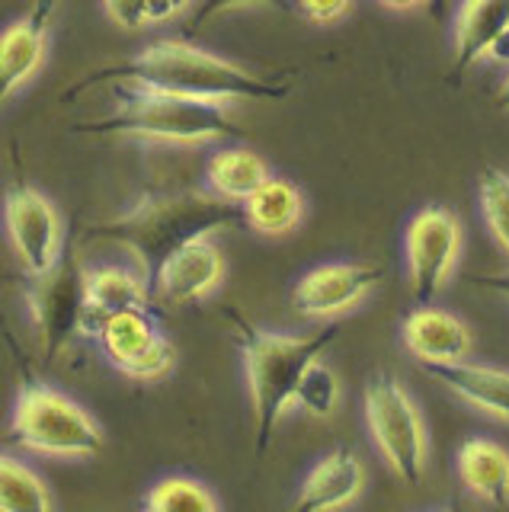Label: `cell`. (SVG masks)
<instances>
[{
	"instance_id": "24",
	"label": "cell",
	"mask_w": 509,
	"mask_h": 512,
	"mask_svg": "<svg viewBox=\"0 0 509 512\" xmlns=\"http://www.w3.org/2000/svg\"><path fill=\"white\" fill-rule=\"evenodd\" d=\"M481 212L490 237L509 256V173L487 167L481 173Z\"/></svg>"
},
{
	"instance_id": "23",
	"label": "cell",
	"mask_w": 509,
	"mask_h": 512,
	"mask_svg": "<svg viewBox=\"0 0 509 512\" xmlns=\"http://www.w3.org/2000/svg\"><path fill=\"white\" fill-rule=\"evenodd\" d=\"M145 509L151 512H215L218 496L193 477H167L154 484L145 496Z\"/></svg>"
},
{
	"instance_id": "29",
	"label": "cell",
	"mask_w": 509,
	"mask_h": 512,
	"mask_svg": "<svg viewBox=\"0 0 509 512\" xmlns=\"http://www.w3.org/2000/svg\"><path fill=\"white\" fill-rule=\"evenodd\" d=\"M193 0H148L151 7V23H167L173 16H180Z\"/></svg>"
},
{
	"instance_id": "34",
	"label": "cell",
	"mask_w": 509,
	"mask_h": 512,
	"mask_svg": "<svg viewBox=\"0 0 509 512\" xmlns=\"http://www.w3.org/2000/svg\"><path fill=\"white\" fill-rule=\"evenodd\" d=\"M429 13H433L436 20H439V16L445 13V0H429Z\"/></svg>"
},
{
	"instance_id": "11",
	"label": "cell",
	"mask_w": 509,
	"mask_h": 512,
	"mask_svg": "<svg viewBox=\"0 0 509 512\" xmlns=\"http://www.w3.org/2000/svg\"><path fill=\"white\" fill-rule=\"evenodd\" d=\"M385 269L375 263H324L301 276L292 288V308L301 317L330 320L362 304L381 282Z\"/></svg>"
},
{
	"instance_id": "8",
	"label": "cell",
	"mask_w": 509,
	"mask_h": 512,
	"mask_svg": "<svg viewBox=\"0 0 509 512\" xmlns=\"http://www.w3.org/2000/svg\"><path fill=\"white\" fill-rule=\"evenodd\" d=\"M407 276L417 304H433L452 279L461 253V221L442 205L420 208L404 234Z\"/></svg>"
},
{
	"instance_id": "7",
	"label": "cell",
	"mask_w": 509,
	"mask_h": 512,
	"mask_svg": "<svg viewBox=\"0 0 509 512\" xmlns=\"http://www.w3.org/2000/svg\"><path fill=\"white\" fill-rule=\"evenodd\" d=\"M26 308L45 359H55L77 336H87V269L77 260L74 247L61 253V260L49 272L33 276V282L26 285Z\"/></svg>"
},
{
	"instance_id": "12",
	"label": "cell",
	"mask_w": 509,
	"mask_h": 512,
	"mask_svg": "<svg viewBox=\"0 0 509 512\" xmlns=\"http://www.w3.org/2000/svg\"><path fill=\"white\" fill-rule=\"evenodd\" d=\"M221 279H225V256L212 244V237H199L167 256L154 276V292L167 304H193L212 295Z\"/></svg>"
},
{
	"instance_id": "9",
	"label": "cell",
	"mask_w": 509,
	"mask_h": 512,
	"mask_svg": "<svg viewBox=\"0 0 509 512\" xmlns=\"http://www.w3.org/2000/svg\"><path fill=\"white\" fill-rule=\"evenodd\" d=\"M97 340L103 356L135 381H157L177 365V349L161 333L151 311H119L106 317Z\"/></svg>"
},
{
	"instance_id": "2",
	"label": "cell",
	"mask_w": 509,
	"mask_h": 512,
	"mask_svg": "<svg viewBox=\"0 0 509 512\" xmlns=\"http://www.w3.org/2000/svg\"><path fill=\"white\" fill-rule=\"evenodd\" d=\"M237 224H247L244 205L218 199L215 192H145L129 212L87 224L84 240H109V244L125 247L154 285L157 269L167 263V256L199 237H212L215 231H228Z\"/></svg>"
},
{
	"instance_id": "27",
	"label": "cell",
	"mask_w": 509,
	"mask_h": 512,
	"mask_svg": "<svg viewBox=\"0 0 509 512\" xmlns=\"http://www.w3.org/2000/svg\"><path fill=\"white\" fill-rule=\"evenodd\" d=\"M103 10H106V16L116 26H125V29L151 26V7H148V0H103Z\"/></svg>"
},
{
	"instance_id": "3",
	"label": "cell",
	"mask_w": 509,
	"mask_h": 512,
	"mask_svg": "<svg viewBox=\"0 0 509 512\" xmlns=\"http://www.w3.org/2000/svg\"><path fill=\"white\" fill-rule=\"evenodd\" d=\"M234 327V340L241 346L253 413H257V455H266L273 432L279 426V416L295 404L298 381L305 378L308 368L324 356V349L337 340V327H324L308 336L292 333H269L253 327L241 311H228Z\"/></svg>"
},
{
	"instance_id": "5",
	"label": "cell",
	"mask_w": 509,
	"mask_h": 512,
	"mask_svg": "<svg viewBox=\"0 0 509 512\" xmlns=\"http://www.w3.org/2000/svg\"><path fill=\"white\" fill-rule=\"evenodd\" d=\"M7 436L26 452L55 458H90L103 448V429L74 397L23 375Z\"/></svg>"
},
{
	"instance_id": "17",
	"label": "cell",
	"mask_w": 509,
	"mask_h": 512,
	"mask_svg": "<svg viewBox=\"0 0 509 512\" xmlns=\"http://www.w3.org/2000/svg\"><path fill=\"white\" fill-rule=\"evenodd\" d=\"M87 336H97L106 317L119 311H151V282L145 272L125 266H100L87 269Z\"/></svg>"
},
{
	"instance_id": "1",
	"label": "cell",
	"mask_w": 509,
	"mask_h": 512,
	"mask_svg": "<svg viewBox=\"0 0 509 512\" xmlns=\"http://www.w3.org/2000/svg\"><path fill=\"white\" fill-rule=\"evenodd\" d=\"M100 84H125L141 90H167L186 96H205V100H253V103H273L289 96V84L260 77L228 58H218L205 48L189 45L186 39H157L145 45L135 58L119 64H103L90 71L77 84L65 90V100H74L90 87Z\"/></svg>"
},
{
	"instance_id": "13",
	"label": "cell",
	"mask_w": 509,
	"mask_h": 512,
	"mask_svg": "<svg viewBox=\"0 0 509 512\" xmlns=\"http://www.w3.org/2000/svg\"><path fill=\"white\" fill-rule=\"evenodd\" d=\"M52 13L55 0H36L23 20L4 29V39H0V87H4V100H10L13 90H20L42 68Z\"/></svg>"
},
{
	"instance_id": "33",
	"label": "cell",
	"mask_w": 509,
	"mask_h": 512,
	"mask_svg": "<svg viewBox=\"0 0 509 512\" xmlns=\"http://www.w3.org/2000/svg\"><path fill=\"white\" fill-rule=\"evenodd\" d=\"M497 103L503 106V109H509V77L500 84V90H497Z\"/></svg>"
},
{
	"instance_id": "10",
	"label": "cell",
	"mask_w": 509,
	"mask_h": 512,
	"mask_svg": "<svg viewBox=\"0 0 509 512\" xmlns=\"http://www.w3.org/2000/svg\"><path fill=\"white\" fill-rule=\"evenodd\" d=\"M7 234L29 276H42L61 260L65 224L55 202L33 186H13L4 205Z\"/></svg>"
},
{
	"instance_id": "4",
	"label": "cell",
	"mask_w": 509,
	"mask_h": 512,
	"mask_svg": "<svg viewBox=\"0 0 509 512\" xmlns=\"http://www.w3.org/2000/svg\"><path fill=\"white\" fill-rule=\"evenodd\" d=\"M116 100L119 103L109 116L74 125V132L170 144H199L244 135V128L228 116L221 100L141 87H116Z\"/></svg>"
},
{
	"instance_id": "16",
	"label": "cell",
	"mask_w": 509,
	"mask_h": 512,
	"mask_svg": "<svg viewBox=\"0 0 509 512\" xmlns=\"http://www.w3.org/2000/svg\"><path fill=\"white\" fill-rule=\"evenodd\" d=\"M362 487H365L362 461L349 448H333L330 455H324L311 468L298 496L292 500V509H305V512L340 509L346 503H353L362 493Z\"/></svg>"
},
{
	"instance_id": "30",
	"label": "cell",
	"mask_w": 509,
	"mask_h": 512,
	"mask_svg": "<svg viewBox=\"0 0 509 512\" xmlns=\"http://www.w3.org/2000/svg\"><path fill=\"white\" fill-rule=\"evenodd\" d=\"M468 282L487 288V292H497V295L509 298V269L506 272H474V276H468Z\"/></svg>"
},
{
	"instance_id": "26",
	"label": "cell",
	"mask_w": 509,
	"mask_h": 512,
	"mask_svg": "<svg viewBox=\"0 0 509 512\" xmlns=\"http://www.w3.org/2000/svg\"><path fill=\"white\" fill-rule=\"evenodd\" d=\"M241 7H276V10H282V13H292V0H199V7H196V13L186 20L183 32H186V36H193V32H196L202 23L215 20V16H221V13L241 10Z\"/></svg>"
},
{
	"instance_id": "22",
	"label": "cell",
	"mask_w": 509,
	"mask_h": 512,
	"mask_svg": "<svg viewBox=\"0 0 509 512\" xmlns=\"http://www.w3.org/2000/svg\"><path fill=\"white\" fill-rule=\"evenodd\" d=\"M0 506L4 512H49L55 509V500L29 464L7 455L0 461Z\"/></svg>"
},
{
	"instance_id": "28",
	"label": "cell",
	"mask_w": 509,
	"mask_h": 512,
	"mask_svg": "<svg viewBox=\"0 0 509 512\" xmlns=\"http://www.w3.org/2000/svg\"><path fill=\"white\" fill-rule=\"evenodd\" d=\"M349 10H353V0H298V13L314 26L340 23Z\"/></svg>"
},
{
	"instance_id": "18",
	"label": "cell",
	"mask_w": 509,
	"mask_h": 512,
	"mask_svg": "<svg viewBox=\"0 0 509 512\" xmlns=\"http://www.w3.org/2000/svg\"><path fill=\"white\" fill-rule=\"evenodd\" d=\"M509 29V0H461L455 16V64L452 74L461 77L477 61H484L493 39Z\"/></svg>"
},
{
	"instance_id": "32",
	"label": "cell",
	"mask_w": 509,
	"mask_h": 512,
	"mask_svg": "<svg viewBox=\"0 0 509 512\" xmlns=\"http://www.w3.org/2000/svg\"><path fill=\"white\" fill-rule=\"evenodd\" d=\"M388 10H417V7H429V0H378Z\"/></svg>"
},
{
	"instance_id": "14",
	"label": "cell",
	"mask_w": 509,
	"mask_h": 512,
	"mask_svg": "<svg viewBox=\"0 0 509 512\" xmlns=\"http://www.w3.org/2000/svg\"><path fill=\"white\" fill-rule=\"evenodd\" d=\"M404 346L420 365L461 362L471 356V330L465 320L436 304H420L404 320Z\"/></svg>"
},
{
	"instance_id": "25",
	"label": "cell",
	"mask_w": 509,
	"mask_h": 512,
	"mask_svg": "<svg viewBox=\"0 0 509 512\" xmlns=\"http://www.w3.org/2000/svg\"><path fill=\"white\" fill-rule=\"evenodd\" d=\"M337 400H340V381L321 359H317L305 372V378L298 381L295 404L305 413H311L314 420H327V416L337 410Z\"/></svg>"
},
{
	"instance_id": "6",
	"label": "cell",
	"mask_w": 509,
	"mask_h": 512,
	"mask_svg": "<svg viewBox=\"0 0 509 512\" xmlns=\"http://www.w3.org/2000/svg\"><path fill=\"white\" fill-rule=\"evenodd\" d=\"M365 426L397 480L407 487H420L426 477V429L413 397L394 375H375L362 391Z\"/></svg>"
},
{
	"instance_id": "15",
	"label": "cell",
	"mask_w": 509,
	"mask_h": 512,
	"mask_svg": "<svg viewBox=\"0 0 509 512\" xmlns=\"http://www.w3.org/2000/svg\"><path fill=\"white\" fill-rule=\"evenodd\" d=\"M423 372L429 378H436L445 391L458 394L465 404L509 423V372L506 368L461 359V362H439V365L426 362Z\"/></svg>"
},
{
	"instance_id": "21",
	"label": "cell",
	"mask_w": 509,
	"mask_h": 512,
	"mask_svg": "<svg viewBox=\"0 0 509 512\" xmlns=\"http://www.w3.org/2000/svg\"><path fill=\"white\" fill-rule=\"evenodd\" d=\"M301 215H305V199H301L298 186L292 180H282V176H269V180L244 202L247 224L266 237L295 231Z\"/></svg>"
},
{
	"instance_id": "20",
	"label": "cell",
	"mask_w": 509,
	"mask_h": 512,
	"mask_svg": "<svg viewBox=\"0 0 509 512\" xmlns=\"http://www.w3.org/2000/svg\"><path fill=\"white\" fill-rule=\"evenodd\" d=\"M269 176L273 173H269L266 160L250 148L215 151L209 157V164H205V183H209V192H215L218 199L237 202V205H244Z\"/></svg>"
},
{
	"instance_id": "19",
	"label": "cell",
	"mask_w": 509,
	"mask_h": 512,
	"mask_svg": "<svg viewBox=\"0 0 509 512\" xmlns=\"http://www.w3.org/2000/svg\"><path fill=\"white\" fill-rule=\"evenodd\" d=\"M458 477L477 500L509 503V448L493 439H468L458 448Z\"/></svg>"
},
{
	"instance_id": "31",
	"label": "cell",
	"mask_w": 509,
	"mask_h": 512,
	"mask_svg": "<svg viewBox=\"0 0 509 512\" xmlns=\"http://www.w3.org/2000/svg\"><path fill=\"white\" fill-rule=\"evenodd\" d=\"M487 58H490V61H497V64H506V68H509V29H503L500 36L493 39Z\"/></svg>"
}]
</instances>
